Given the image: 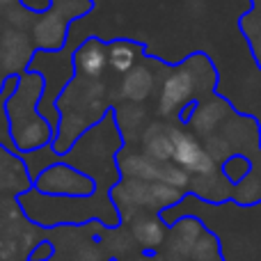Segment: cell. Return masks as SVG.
<instances>
[{
  "label": "cell",
  "instance_id": "obj_1",
  "mask_svg": "<svg viewBox=\"0 0 261 261\" xmlns=\"http://www.w3.org/2000/svg\"><path fill=\"white\" fill-rule=\"evenodd\" d=\"M44 94V78L35 69L18 76V83L5 101V117L9 124V142L16 153H28L53 144L55 130L39 113V101Z\"/></svg>",
  "mask_w": 261,
  "mask_h": 261
},
{
  "label": "cell",
  "instance_id": "obj_2",
  "mask_svg": "<svg viewBox=\"0 0 261 261\" xmlns=\"http://www.w3.org/2000/svg\"><path fill=\"white\" fill-rule=\"evenodd\" d=\"M58 110L60 124L53 140V149L60 156H64L85 130H90L106 117V113H110L106 108V87L101 78L90 81V78L78 76V81H71L60 94Z\"/></svg>",
  "mask_w": 261,
  "mask_h": 261
},
{
  "label": "cell",
  "instance_id": "obj_3",
  "mask_svg": "<svg viewBox=\"0 0 261 261\" xmlns=\"http://www.w3.org/2000/svg\"><path fill=\"white\" fill-rule=\"evenodd\" d=\"M108 202H113V199H106L99 204ZM18 204H21L23 213L41 227L85 225L92 218H99L108 227L106 213L99 211V204H90V197H50V195H41L39 190L30 188L18 195Z\"/></svg>",
  "mask_w": 261,
  "mask_h": 261
},
{
  "label": "cell",
  "instance_id": "obj_4",
  "mask_svg": "<svg viewBox=\"0 0 261 261\" xmlns=\"http://www.w3.org/2000/svg\"><path fill=\"white\" fill-rule=\"evenodd\" d=\"M32 184H35V190L50 197H92L99 190V184L90 174H85L67 161H58L46 167Z\"/></svg>",
  "mask_w": 261,
  "mask_h": 261
},
{
  "label": "cell",
  "instance_id": "obj_5",
  "mask_svg": "<svg viewBox=\"0 0 261 261\" xmlns=\"http://www.w3.org/2000/svg\"><path fill=\"white\" fill-rule=\"evenodd\" d=\"M199 78L202 76L195 69V58L188 64L167 73L161 85V92H158V115L161 117H172L179 110H184L195 96V92L202 90Z\"/></svg>",
  "mask_w": 261,
  "mask_h": 261
},
{
  "label": "cell",
  "instance_id": "obj_6",
  "mask_svg": "<svg viewBox=\"0 0 261 261\" xmlns=\"http://www.w3.org/2000/svg\"><path fill=\"white\" fill-rule=\"evenodd\" d=\"M69 25H71V18L64 16L58 7L35 14V21L30 25V39L35 44V50L55 53V50L67 48Z\"/></svg>",
  "mask_w": 261,
  "mask_h": 261
},
{
  "label": "cell",
  "instance_id": "obj_7",
  "mask_svg": "<svg viewBox=\"0 0 261 261\" xmlns=\"http://www.w3.org/2000/svg\"><path fill=\"white\" fill-rule=\"evenodd\" d=\"M172 144H174V156L172 163H176L179 167H184L190 176L208 174V172L218 170V163L206 153L204 144L195 138L190 130L172 126Z\"/></svg>",
  "mask_w": 261,
  "mask_h": 261
},
{
  "label": "cell",
  "instance_id": "obj_8",
  "mask_svg": "<svg viewBox=\"0 0 261 261\" xmlns=\"http://www.w3.org/2000/svg\"><path fill=\"white\" fill-rule=\"evenodd\" d=\"M110 199L119 213V220L130 222L138 213L151 211V181L119 179L110 188ZM153 213V211H151Z\"/></svg>",
  "mask_w": 261,
  "mask_h": 261
},
{
  "label": "cell",
  "instance_id": "obj_9",
  "mask_svg": "<svg viewBox=\"0 0 261 261\" xmlns=\"http://www.w3.org/2000/svg\"><path fill=\"white\" fill-rule=\"evenodd\" d=\"M35 53V44L25 30L12 28L0 35V69L5 76H21L28 71Z\"/></svg>",
  "mask_w": 261,
  "mask_h": 261
},
{
  "label": "cell",
  "instance_id": "obj_10",
  "mask_svg": "<svg viewBox=\"0 0 261 261\" xmlns=\"http://www.w3.org/2000/svg\"><path fill=\"white\" fill-rule=\"evenodd\" d=\"M204 234V225L195 216H181L172 222L167 239L163 243V259L165 261H188L195 243Z\"/></svg>",
  "mask_w": 261,
  "mask_h": 261
},
{
  "label": "cell",
  "instance_id": "obj_11",
  "mask_svg": "<svg viewBox=\"0 0 261 261\" xmlns=\"http://www.w3.org/2000/svg\"><path fill=\"white\" fill-rule=\"evenodd\" d=\"M73 67L81 78L99 81L108 69V46L96 37H87L76 50H73Z\"/></svg>",
  "mask_w": 261,
  "mask_h": 261
},
{
  "label": "cell",
  "instance_id": "obj_12",
  "mask_svg": "<svg viewBox=\"0 0 261 261\" xmlns=\"http://www.w3.org/2000/svg\"><path fill=\"white\" fill-rule=\"evenodd\" d=\"M130 236L144 252H158L167 239V227L156 213L144 211L130 220Z\"/></svg>",
  "mask_w": 261,
  "mask_h": 261
},
{
  "label": "cell",
  "instance_id": "obj_13",
  "mask_svg": "<svg viewBox=\"0 0 261 261\" xmlns=\"http://www.w3.org/2000/svg\"><path fill=\"white\" fill-rule=\"evenodd\" d=\"M227 115H229V106H227L225 101L206 99L199 106H195L193 115H188L186 119H188V124H190V128H193L195 135L208 138V135H213V130L225 122Z\"/></svg>",
  "mask_w": 261,
  "mask_h": 261
},
{
  "label": "cell",
  "instance_id": "obj_14",
  "mask_svg": "<svg viewBox=\"0 0 261 261\" xmlns=\"http://www.w3.org/2000/svg\"><path fill=\"white\" fill-rule=\"evenodd\" d=\"M163 163L149 158L144 151H126L119 149L117 153V170L124 179H140V181H158Z\"/></svg>",
  "mask_w": 261,
  "mask_h": 261
},
{
  "label": "cell",
  "instance_id": "obj_15",
  "mask_svg": "<svg viewBox=\"0 0 261 261\" xmlns=\"http://www.w3.org/2000/svg\"><path fill=\"white\" fill-rule=\"evenodd\" d=\"M170 130L172 126H165L161 122H153L147 128H142V133H140L142 151L158 163H170L172 156H174V144H172Z\"/></svg>",
  "mask_w": 261,
  "mask_h": 261
},
{
  "label": "cell",
  "instance_id": "obj_16",
  "mask_svg": "<svg viewBox=\"0 0 261 261\" xmlns=\"http://www.w3.org/2000/svg\"><path fill=\"white\" fill-rule=\"evenodd\" d=\"M153 87H156V76L149 67L144 64H135L130 71L122 76V85H119V94L130 103H142L151 96Z\"/></svg>",
  "mask_w": 261,
  "mask_h": 261
},
{
  "label": "cell",
  "instance_id": "obj_17",
  "mask_svg": "<svg viewBox=\"0 0 261 261\" xmlns=\"http://www.w3.org/2000/svg\"><path fill=\"white\" fill-rule=\"evenodd\" d=\"M190 190H193L195 195H199L204 202H211V204H220V202H225L229 195H234L231 181L227 179L222 170L193 176V179H190Z\"/></svg>",
  "mask_w": 261,
  "mask_h": 261
},
{
  "label": "cell",
  "instance_id": "obj_18",
  "mask_svg": "<svg viewBox=\"0 0 261 261\" xmlns=\"http://www.w3.org/2000/svg\"><path fill=\"white\" fill-rule=\"evenodd\" d=\"M140 46L128 39H115L108 44V67L117 73H126L138 64Z\"/></svg>",
  "mask_w": 261,
  "mask_h": 261
},
{
  "label": "cell",
  "instance_id": "obj_19",
  "mask_svg": "<svg viewBox=\"0 0 261 261\" xmlns=\"http://www.w3.org/2000/svg\"><path fill=\"white\" fill-rule=\"evenodd\" d=\"M113 117H115V124H117L119 133H122V138L130 140V135L142 133L140 128H142L144 119H147V110H144L140 103H130V101H126V103H122L117 110H115Z\"/></svg>",
  "mask_w": 261,
  "mask_h": 261
},
{
  "label": "cell",
  "instance_id": "obj_20",
  "mask_svg": "<svg viewBox=\"0 0 261 261\" xmlns=\"http://www.w3.org/2000/svg\"><path fill=\"white\" fill-rule=\"evenodd\" d=\"M101 245H103L110 257H115V259L126 257V254H130L138 248V243H135L133 236H130V229L126 231V229H122V227H110L108 234L101 236Z\"/></svg>",
  "mask_w": 261,
  "mask_h": 261
},
{
  "label": "cell",
  "instance_id": "obj_21",
  "mask_svg": "<svg viewBox=\"0 0 261 261\" xmlns=\"http://www.w3.org/2000/svg\"><path fill=\"white\" fill-rule=\"evenodd\" d=\"M21 156H23V165H25L28 174H30L32 181H35L46 167H50L53 163H58L60 153L53 149V144H46V147L35 149V151H28V153H21Z\"/></svg>",
  "mask_w": 261,
  "mask_h": 261
},
{
  "label": "cell",
  "instance_id": "obj_22",
  "mask_svg": "<svg viewBox=\"0 0 261 261\" xmlns=\"http://www.w3.org/2000/svg\"><path fill=\"white\" fill-rule=\"evenodd\" d=\"M184 197V190L167 186L163 181H151V211H167V208L176 206Z\"/></svg>",
  "mask_w": 261,
  "mask_h": 261
},
{
  "label": "cell",
  "instance_id": "obj_23",
  "mask_svg": "<svg viewBox=\"0 0 261 261\" xmlns=\"http://www.w3.org/2000/svg\"><path fill=\"white\" fill-rule=\"evenodd\" d=\"M188 261H225L222 259L220 243H218L216 236L208 234V231H204V234L199 236V241L195 243Z\"/></svg>",
  "mask_w": 261,
  "mask_h": 261
},
{
  "label": "cell",
  "instance_id": "obj_24",
  "mask_svg": "<svg viewBox=\"0 0 261 261\" xmlns=\"http://www.w3.org/2000/svg\"><path fill=\"white\" fill-rule=\"evenodd\" d=\"M234 199L239 204H254L261 199V176L259 174H245L234 186Z\"/></svg>",
  "mask_w": 261,
  "mask_h": 261
},
{
  "label": "cell",
  "instance_id": "obj_25",
  "mask_svg": "<svg viewBox=\"0 0 261 261\" xmlns=\"http://www.w3.org/2000/svg\"><path fill=\"white\" fill-rule=\"evenodd\" d=\"M190 179H193V176H190L184 167L176 165V163L170 161V163H163L161 165V176H158V181H163V184L174 186V188H179V190H186V188H190Z\"/></svg>",
  "mask_w": 261,
  "mask_h": 261
},
{
  "label": "cell",
  "instance_id": "obj_26",
  "mask_svg": "<svg viewBox=\"0 0 261 261\" xmlns=\"http://www.w3.org/2000/svg\"><path fill=\"white\" fill-rule=\"evenodd\" d=\"M204 149H206V153L213 158V161L220 165V163H225L227 158L234 156V149H231V142L227 140V135H208L206 142H204Z\"/></svg>",
  "mask_w": 261,
  "mask_h": 261
},
{
  "label": "cell",
  "instance_id": "obj_27",
  "mask_svg": "<svg viewBox=\"0 0 261 261\" xmlns=\"http://www.w3.org/2000/svg\"><path fill=\"white\" fill-rule=\"evenodd\" d=\"M222 172H225V176L231 184H236V181H241L245 174H250V163L245 161L243 156H231L222 163Z\"/></svg>",
  "mask_w": 261,
  "mask_h": 261
},
{
  "label": "cell",
  "instance_id": "obj_28",
  "mask_svg": "<svg viewBox=\"0 0 261 261\" xmlns=\"http://www.w3.org/2000/svg\"><path fill=\"white\" fill-rule=\"evenodd\" d=\"M53 259V241H41L35 245V250L30 252L28 261H48Z\"/></svg>",
  "mask_w": 261,
  "mask_h": 261
},
{
  "label": "cell",
  "instance_id": "obj_29",
  "mask_svg": "<svg viewBox=\"0 0 261 261\" xmlns=\"http://www.w3.org/2000/svg\"><path fill=\"white\" fill-rule=\"evenodd\" d=\"M53 5H81V3H87V0H50Z\"/></svg>",
  "mask_w": 261,
  "mask_h": 261
},
{
  "label": "cell",
  "instance_id": "obj_30",
  "mask_svg": "<svg viewBox=\"0 0 261 261\" xmlns=\"http://www.w3.org/2000/svg\"><path fill=\"white\" fill-rule=\"evenodd\" d=\"M130 261H156V259H151V257H135V259H130Z\"/></svg>",
  "mask_w": 261,
  "mask_h": 261
},
{
  "label": "cell",
  "instance_id": "obj_31",
  "mask_svg": "<svg viewBox=\"0 0 261 261\" xmlns=\"http://www.w3.org/2000/svg\"><path fill=\"white\" fill-rule=\"evenodd\" d=\"M0 71H3V69H0Z\"/></svg>",
  "mask_w": 261,
  "mask_h": 261
}]
</instances>
